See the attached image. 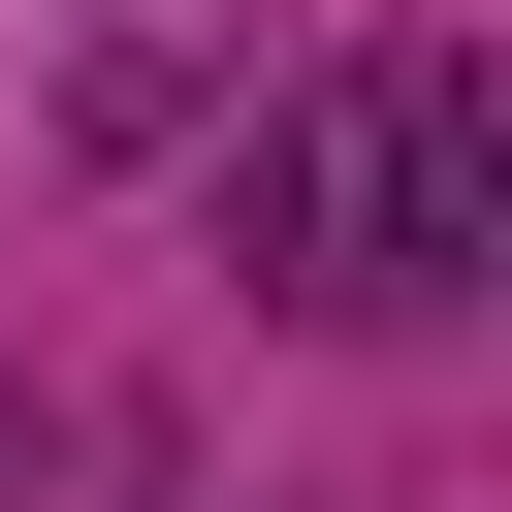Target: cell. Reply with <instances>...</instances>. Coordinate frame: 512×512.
<instances>
[{"label": "cell", "instance_id": "cell-1", "mask_svg": "<svg viewBox=\"0 0 512 512\" xmlns=\"http://www.w3.org/2000/svg\"><path fill=\"white\" fill-rule=\"evenodd\" d=\"M224 288L256 320H448L512 288V32H416V64H288L224 128Z\"/></svg>", "mask_w": 512, "mask_h": 512}, {"label": "cell", "instance_id": "cell-2", "mask_svg": "<svg viewBox=\"0 0 512 512\" xmlns=\"http://www.w3.org/2000/svg\"><path fill=\"white\" fill-rule=\"evenodd\" d=\"M0 480H32V384H0Z\"/></svg>", "mask_w": 512, "mask_h": 512}]
</instances>
